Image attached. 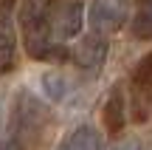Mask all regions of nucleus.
<instances>
[{
    "instance_id": "obj_1",
    "label": "nucleus",
    "mask_w": 152,
    "mask_h": 150,
    "mask_svg": "<svg viewBox=\"0 0 152 150\" xmlns=\"http://www.w3.org/2000/svg\"><path fill=\"white\" fill-rule=\"evenodd\" d=\"M45 23H48L51 37L56 40H71L82 31L85 26V3L82 0H68V3L56 6L51 14H45Z\"/></svg>"
},
{
    "instance_id": "obj_2",
    "label": "nucleus",
    "mask_w": 152,
    "mask_h": 150,
    "mask_svg": "<svg viewBox=\"0 0 152 150\" xmlns=\"http://www.w3.org/2000/svg\"><path fill=\"white\" fill-rule=\"evenodd\" d=\"M11 122H14V128L23 130V133H34V130H39L48 122V108L34 94L20 91L17 99H14V108H11Z\"/></svg>"
},
{
    "instance_id": "obj_3",
    "label": "nucleus",
    "mask_w": 152,
    "mask_h": 150,
    "mask_svg": "<svg viewBox=\"0 0 152 150\" xmlns=\"http://www.w3.org/2000/svg\"><path fill=\"white\" fill-rule=\"evenodd\" d=\"M87 17L96 31H118L127 17V0H93Z\"/></svg>"
},
{
    "instance_id": "obj_4",
    "label": "nucleus",
    "mask_w": 152,
    "mask_h": 150,
    "mask_svg": "<svg viewBox=\"0 0 152 150\" xmlns=\"http://www.w3.org/2000/svg\"><path fill=\"white\" fill-rule=\"evenodd\" d=\"M107 54H110L107 37H102V34H87L73 48V62L79 68H85V71H99V68L104 65V60H107Z\"/></svg>"
},
{
    "instance_id": "obj_5",
    "label": "nucleus",
    "mask_w": 152,
    "mask_h": 150,
    "mask_svg": "<svg viewBox=\"0 0 152 150\" xmlns=\"http://www.w3.org/2000/svg\"><path fill=\"white\" fill-rule=\"evenodd\" d=\"M102 116H104V128H107L110 133H121V128H124V122H127V102H124L121 88H113V91H110Z\"/></svg>"
},
{
    "instance_id": "obj_6",
    "label": "nucleus",
    "mask_w": 152,
    "mask_h": 150,
    "mask_svg": "<svg viewBox=\"0 0 152 150\" xmlns=\"http://www.w3.org/2000/svg\"><path fill=\"white\" fill-rule=\"evenodd\" d=\"M59 150H104V142H102V133L96 128L82 125L59 145Z\"/></svg>"
},
{
    "instance_id": "obj_7",
    "label": "nucleus",
    "mask_w": 152,
    "mask_h": 150,
    "mask_svg": "<svg viewBox=\"0 0 152 150\" xmlns=\"http://www.w3.org/2000/svg\"><path fill=\"white\" fill-rule=\"evenodd\" d=\"M42 88H45L51 102H59L65 96V91H68V79L62 74H56V71H48V74H42Z\"/></svg>"
},
{
    "instance_id": "obj_8",
    "label": "nucleus",
    "mask_w": 152,
    "mask_h": 150,
    "mask_svg": "<svg viewBox=\"0 0 152 150\" xmlns=\"http://www.w3.org/2000/svg\"><path fill=\"white\" fill-rule=\"evenodd\" d=\"M132 34L138 40H152V6L141 9L132 20Z\"/></svg>"
},
{
    "instance_id": "obj_9",
    "label": "nucleus",
    "mask_w": 152,
    "mask_h": 150,
    "mask_svg": "<svg viewBox=\"0 0 152 150\" xmlns=\"http://www.w3.org/2000/svg\"><path fill=\"white\" fill-rule=\"evenodd\" d=\"M11 54H14V34H11L9 23L0 20V62L11 60Z\"/></svg>"
},
{
    "instance_id": "obj_10",
    "label": "nucleus",
    "mask_w": 152,
    "mask_h": 150,
    "mask_svg": "<svg viewBox=\"0 0 152 150\" xmlns=\"http://www.w3.org/2000/svg\"><path fill=\"white\" fill-rule=\"evenodd\" d=\"M132 79H135L138 88H152V54H147L141 62H138L135 74H132Z\"/></svg>"
},
{
    "instance_id": "obj_11",
    "label": "nucleus",
    "mask_w": 152,
    "mask_h": 150,
    "mask_svg": "<svg viewBox=\"0 0 152 150\" xmlns=\"http://www.w3.org/2000/svg\"><path fill=\"white\" fill-rule=\"evenodd\" d=\"M0 150H26L20 139H3L0 142Z\"/></svg>"
},
{
    "instance_id": "obj_12",
    "label": "nucleus",
    "mask_w": 152,
    "mask_h": 150,
    "mask_svg": "<svg viewBox=\"0 0 152 150\" xmlns=\"http://www.w3.org/2000/svg\"><path fill=\"white\" fill-rule=\"evenodd\" d=\"M135 147H138V142H135V139H130V142H127V150H135ZM118 150H124V147H118Z\"/></svg>"
}]
</instances>
